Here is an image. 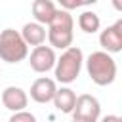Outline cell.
Returning a JSON list of instances; mask_svg holds the SVG:
<instances>
[{
	"instance_id": "cell-1",
	"label": "cell",
	"mask_w": 122,
	"mask_h": 122,
	"mask_svg": "<svg viewBox=\"0 0 122 122\" xmlns=\"http://www.w3.org/2000/svg\"><path fill=\"white\" fill-rule=\"evenodd\" d=\"M74 19L71 15V11L65 10H57L51 23L48 25V40H50V48H57V50H67L72 46L74 40Z\"/></svg>"
},
{
	"instance_id": "cell-2",
	"label": "cell",
	"mask_w": 122,
	"mask_h": 122,
	"mask_svg": "<svg viewBox=\"0 0 122 122\" xmlns=\"http://www.w3.org/2000/svg\"><path fill=\"white\" fill-rule=\"evenodd\" d=\"M86 69L92 82L97 86H109L116 78V61L112 59V55L101 50L90 53V57L86 59Z\"/></svg>"
},
{
	"instance_id": "cell-3",
	"label": "cell",
	"mask_w": 122,
	"mask_h": 122,
	"mask_svg": "<svg viewBox=\"0 0 122 122\" xmlns=\"http://www.w3.org/2000/svg\"><path fill=\"white\" fill-rule=\"evenodd\" d=\"M84 65V53L78 46L67 48L55 61V80L61 84H71L78 78Z\"/></svg>"
},
{
	"instance_id": "cell-4",
	"label": "cell",
	"mask_w": 122,
	"mask_h": 122,
	"mask_svg": "<svg viewBox=\"0 0 122 122\" xmlns=\"http://www.w3.org/2000/svg\"><path fill=\"white\" fill-rule=\"evenodd\" d=\"M29 55V46L23 42L19 30L4 29L0 32V59L6 63H19Z\"/></svg>"
},
{
	"instance_id": "cell-5",
	"label": "cell",
	"mask_w": 122,
	"mask_h": 122,
	"mask_svg": "<svg viewBox=\"0 0 122 122\" xmlns=\"http://www.w3.org/2000/svg\"><path fill=\"white\" fill-rule=\"evenodd\" d=\"M71 114H72V120L76 122H97L101 116V105L97 97L90 93H82L76 97V103Z\"/></svg>"
},
{
	"instance_id": "cell-6",
	"label": "cell",
	"mask_w": 122,
	"mask_h": 122,
	"mask_svg": "<svg viewBox=\"0 0 122 122\" xmlns=\"http://www.w3.org/2000/svg\"><path fill=\"white\" fill-rule=\"evenodd\" d=\"M99 44H101V51L105 53H118L122 51V19L114 21L112 25H109L107 29L101 30L99 34Z\"/></svg>"
},
{
	"instance_id": "cell-7",
	"label": "cell",
	"mask_w": 122,
	"mask_h": 122,
	"mask_svg": "<svg viewBox=\"0 0 122 122\" xmlns=\"http://www.w3.org/2000/svg\"><path fill=\"white\" fill-rule=\"evenodd\" d=\"M55 50L50 48V46H36L32 51H30V57H29V63H30V69L34 72H48L55 67Z\"/></svg>"
},
{
	"instance_id": "cell-8",
	"label": "cell",
	"mask_w": 122,
	"mask_h": 122,
	"mask_svg": "<svg viewBox=\"0 0 122 122\" xmlns=\"http://www.w3.org/2000/svg\"><path fill=\"white\" fill-rule=\"evenodd\" d=\"M57 92V84L53 78H48V76H40L32 82L30 86V99L44 105V103H50L53 101V95Z\"/></svg>"
},
{
	"instance_id": "cell-9",
	"label": "cell",
	"mask_w": 122,
	"mask_h": 122,
	"mask_svg": "<svg viewBox=\"0 0 122 122\" xmlns=\"http://www.w3.org/2000/svg\"><path fill=\"white\" fill-rule=\"evenodd\" d=\"M2 105L11 112H21L29 105V95L19 86H8L2 92Z\"/></svg>"
},
{
	"instance_id": "cell-10",
	"label": "cell",
	"mask_w": 122,
	"mask_h": 122,
	"mask_svg": "<svg viewBox=\"0 0 122 122\" xmlns=\"http://www.w3.org/2000/svg\"><path fill=\"white\" fill-rule=\"evenodd\" d=\"M21 38L27 46H44L46 42V27L38 25L36 21H30V23H25L23 29H21Z\"/></svg>"
},
{
	"instance_id": "cell-11",
	"label": "cell",
	"mask_w": 122,
	"mask_h": 122,
	"mask_svg": "<svg viewBox=\"0 0 122 122\" xmlns=\"http://www.w3.org/2000/svg\"><path fill=\"white\" fill-rule=\"evenodd\" d=\"M55 11H57V8L51 0H34L32 2V15H34L36 23L42 25V27L51 23Z\"/></svg>"
},
{
	"instance_id": "cell-12",
	"label": "cell",
	"mask_w": 122,
	"mask_h": 122,
	"mask_svg": "<svg viewBox=\"0 0 122 122\" xmlns=\"http://www.w3.org/2000/svg\"><path fill=\"white\" fill-rule=\"evenodd\" d=\"M74 103H76V93L71 88H57V92L53 95V105L59 112L71 114L74 109Z\"/></svg>"
},
{
	"instance_id": "cell-13",
	"label": "cell",
	"mask_w": 122,
	"mask_h": 122,
	"mask_svg": "<svg viewBox=\"0 0 122 122\" xmlns=\"http://www.w3.org/2000/svg\"><path fill=\"white\" fill-rule=\"evenodd\" d=\"M78 27H80V30H84L86 34H93V32L99 30L101 19H99V15H97L95 11H82V13L78 15Z\"/></svg>"
},
{
	"instance_id": "cell-14",
	"label": "cell",
	"mask_w": 122,
	"mask_h": 122,
	"mask_svg": "<svg viewBox=\"0 0 122 122\" xmlns=\"http://www.w3.org/2000/svg\"><path fill=\"white\" fill-rule=\"evenodd\" d=\"M10 122H36V116L29 111H21V112H13L10 116Z\"/></svg>"
},
{
	"instance_id": "cell-15",
	"label": "cell",
	"mask_w": 122,
	"mask_h": 122,
	"mask_svg": "<svg viewBox=\"0 0 122 122\" xmlns=\"http://www.w3.org/2000/svg\"><path fill=\"white\" fill-rule=\"evenodd\" d=\"M101 122H122V118L118 114H107V116L101 118Z\"/></svg>"
},
{
	"instance_id": "cell-16",
	"label": "cell",
	"mask_w": 122,
	"mask_h": 122,
	"mask_svg": "<svg viewBox=\"0 0 122 122\" xmlns=\"http://www.w3.org/2000/svg\"><path fill=\"white\" fill-rule=\"evenodd\" d=\"M72 122H76V120H72Z\"/></svg>"
}]
</instances>
